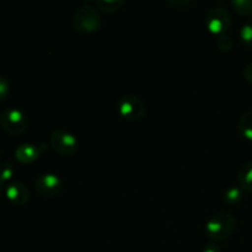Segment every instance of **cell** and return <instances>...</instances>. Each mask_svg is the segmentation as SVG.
I'll return each mask as SVG.
<instances>
[{"label": "cell", "instance_id": "6da1fadb", "mask_svg": "<svg viewBox=\"0 0 252 252\" xmlns=\"http://www.w3.org/2000/svg\"><path fill=\"white\" fill-rule=\"evenodd\" d=\"M236 229V218L230 212L213 214L206 223V234L213 243H221L231 236Z\"/></svg>", "mask_w": 252, "mask_h": 252}, {"label": "cell", "instance_id": "7a4b0ae2", "mask_svg": "<svg viewBox=\"0 0 252 252\" xmlns=\"http://www.w3.org/2000/svg\"><path fill=\"white\" fill-rule=\"evenodd\" d=\"M101 14L93 5H81L73 15L74 29L81 33H91L100 29Z\"/></svg>", "mask_w": 252, "mask_h": 252}, {"label": "cell", "instance_id": "3957f363", "mask_svg": "<svg viewBox=\"0 0 252 252\" xmlns=\"http://www.w3.org/2000/svg\"><path fill=\"white\" fill-rule=\"evenodd\" d=\"M0 126L6 133L19 135L27 128V118L19 108H6L0 113Z\"/></svg>", "mask_w": 252, "mask_h": 252}, {"label": "cell", "instance_id": "277c9868", "mask_svg": "<svg viewBox=\"0 0 252 252\" xmlns=\"http://www.w3.org/2000/svg\"><path fill=\"white\" fill-rule=\"evenodd\" d=\"M117 112L125 120L138 121L144 116L145 105L138 96L127 94L117 101Z\"/></svg>", "mask_w": 252, "mask_h": 252}, {"label": "cell", "instance_id": "5b68a950", "mask_svg": "<svg viewBox=\"0 0 252 252\" xmlns=\"http://www.w3.org/2000/svg\"><path fill=\"white\" fill-rule=\"evenodd\" d=\"M204 24L212 33H226L231 25V16L225 7L213 6L206 14Z\"/></svg>", "mask_w": 252, "mask_h": 252}, {"label": "cell", "instance_id": "8992f818", "mask_svg": "<svg viewBox=\"0 0 252 252\" xmlns=\"http://www.w3.org/2000/svg\"><path fill=\"white\" fill-rule=\"evenodd\" d=\"M51 147L61 155H73L78 150L79 143L73 133L64 129H56L49 138Z\"/></svg>", "mask_w": 252, "mask_h": 252}, {"label": "cell", "instance_id": "52a82bcc", "mask_svg": "<svg viewBox=\"0 0 252 252\" xmlns=\"http://www.w3.org/2000/svg\"><path fill=\"white\" fill-rule=\"evenodd\" d=\"M63 181L56 174H42L34 180V189L43 197H56L63 191Z\"/></svg>", "mask_w": 252, "mask_h": 252}, {"label": "cell", "instance_id": "ba28073f", "mask_svg": "<svg viewBox=\"0 0 252 252\" xmlns=\"http://www.w3.org/2000/svg\"><path fill=\"white\" fill-rule=\"evenodd\" d=\"M5 194L7 199L16 206H24L30 199L29 187L20 181H14L7 185L5 189Z\"/></svg>", "mask_w": 252, "mask_h": 252}, {"label": "cell", "instance_id": "9c48e42d", "mask_svg": "<svg viewBox=\"0 0 252 252\" xmlns=\"http://www.w3.org/2000/svg\"><path fill=\"white\" fill-rule=\"evenodd\" d=\"M39 154H41L39 148L33 144H29V143L20 144L19 147L15 149V158H16L20 162H24V164H29V162L37 160Z\"/></svg>", "mask_w": 252, "mask_h": 252}, {"label": "cell", "instance_id": "30bf717a", "mask_svg": "<svg viewBox=\"0 0 252 252\" xmlns=\"http://www.w3.org/2000/svg\"><path fill=\"white\" fill-rule=\"evenodd\" d=\"M239 186L243 191L252 192V161L245 162L238 174Z\"/></svg>", "mask_w": 252, "mask_h": 252}, {"label": "cell", "instance_id": "8fae6325", "mask_svg": "<svg viewBox=\"0 0 252 252\" xmlns=\"http://www.w3.org/2000/svg\"><path fill=\"white\" fill-rule=\"evenodd\" d=\"M239 132L246 139L252 140V108L244 112L239 120Z\"/></svg>", "mask_w": 252, "mask_h": 252}, {"label": "cell", "instance_id": "7c38bea8", "mask_svg": "<svg viewBox=\"0 0 252 252\" xmlns=\"http://www.w3.org/2000/svg\"><path fill=\"white\" fill-rule=\"evenodd\" d=\"M224 202L229 206H233V204L239 203L243 198V189H240V186H229L228 189L224 191L223 194Z\"/></svg>", "mask_w": 252, "mask_h": 252}, {"label": "cell", "instance_id": "4fadbf2b", "mask_svg": "<svg viewBox=\"0 0 252 252\" xmlns=\"http://www.w3.org/2000/svg\"><path fill=\"white\" fill-rule=\"evenodd\" d=\"M123 5H125L123 0H97V2H96L97 9L105 12L118 11Z\"/></svg>", "mask_w": 252, "mask_h": 252}, {"label": "cell", "instance_id": "5bb4252c", "mask_svg": "<svg viewBox=\"0 0 252 252\" xmlns=\"http://www.w3.org/2000/svg\"><path fill=\"white\" fill-rule=\"evenodd\" d=\"M231 6L241 16L252 15V0H233Z\"/></svg>", "mask_w": 252, "mask_h": 252}, {"label": "cell", "instance_id": "9a60e30c", "mask_svg": "<svg viewBox=\"0 0 252 252\" xmlns=\"http://www.w3.org/2000/svg\"><path fill=\"white\" fill-rule=\"evenodd\" d=\"M240 38L245 46L252 48V20H249L241 26Z\"/></svg>", "mask_w": 252, "mask_h": 252}, {"label": "cell", "instance_id": "2e32d148", "mask_svg": "<svg viewBox=\"0 0 252 252\" xmlns=\"http://www.w3.org/2000/svg\"><path fill=\"white\" fill-rule=\"evenodd\" d=\"M216 43H217V47L223 52L231 51L234 46L233 38H231V36H229L228 33L218 34V37H217L216 39Z\"/></svg>", "mask_w": 252, "mask_h": 252}, {"label": "cell", "instance_id": "e0dca14e", "mask_svg": "<svg viewBox=\"0 0 252 252\" xmlns=\"http://www.w3.org/2000/svg\"><path fill=\"white\" fill-rule=\"evenodd\" d=\"M15 174L14 166L10 161H4L0 164V181L4 182L11 179Z\"/></svg>", "mask_w": 252, "mask_h": 252}, {"label": "cell", "instance_id": "ac0fdd59", "mask_svg": "<svg viewBox=\"0 0 252 252\" xmlns=\"http://www.w3.org/2000/svg\"><path fill=\"white\" fill-rule=\"evenodd\" d=\"M9 81L6 80V78H5L4 75H0V102L6 97V95L9 94Z\"/></svg>", "mask_w": 252, "mask_h": 252}, {"label": "cell", "instance_id": "d6986e66", "mask_svg": "<svg viewBox=\"0 0 252 252\" xmlns=\"http://www.w3.org/2000/svg\"><path fill=\"white\" fill-rule=\"evenodd\" d=\"M243 75L249 83L252 84V61L249 62V63L245 65V68H244L243 70Z\"/></svg>", "mask_w": 252, "mask_h": 252}, {"label": "cell", "instance_id": "ffe728a7", "mask_svg": "<svg viewBox=\"0 0 252 252\" xmlns=\"http://www.w3.org/2000/svg\"><path fill=\"white\" fill-rule=\"evenodd\" d=\"M203 252H221L217 243H209L203 248Z\"/></svg>", "mask_w": 252, "mask_h": 252}, {"label": "cell", "instance_id": "44dd1931", "mask_svg": "<svg viewBox=\"0 0 252 252\" xmlns=\"http://www.w3.org/2000/svg\"><path fill=\"white\" fill-rule=\"evenodd\" d=\"M1 187H2V182L0 181V192H1Z\"/></svg>", "mask_w": 252, "mask_h": 252}, {"label": "cell", "instance_id": "7402d4cb", "mask_svg": "<svg viewBox=\"0 0 252 252\" xmlns=\"http://www.w3.org/2000/svg\"><path fill=\"white\" fill-rule=\"evenodd\" d=\"M0 158H1V154H0Z\"/></svg>", "mask_w": 252, "mask_h": 252}]
</instances>
